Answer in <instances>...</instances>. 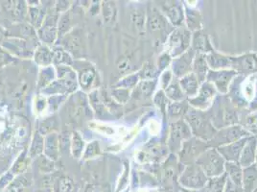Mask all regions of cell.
<instances>
[{"label": "cell", "instance_id": "obj_41", "mask_svg": "<svg viewBox=\"0 0 257 192\" xmlns=\"http://www.w3.org/2000/svg\"><path fill=\"white\" fill-rule=\"evenodd\" d=\"M172 63V57L168 52L161 54L158 60V69L159 71H165L166 67Z\"/></svg>", "mask_w": 257, "mask_h": 192}, {"label": "cell", "instance_id": "obj_17", "mask_svg": "<svg viewBox=\"0 0 257 192\" xmlns=\"http://www.w3.org/2000/svg\"><path fill=\"white\" fill-rule=\"evenodd\" d=\"M257 154V138L255 136L249 137L246 140V144L242 150L239 163L240 165L245 168L247 166H250L255 163Z\"/></svg>", "mask_w": 257, "mask_h": 192}, {"label": "cell", "instance_id": "obj_51", "mask_svg": "<svg viewBox=\"0 0 257 192\" xmlns=\"http://www.w3.org/2000/svg\"><path fill=\"white\" fill-rule=\"evenodd\" d=\"M86 192H102V190H101L100 187H98L96 185H91L87 188Z\"/></svg>", "mask_w": 257, "mask_h": 192}, {"label": "cell", "instance_id": "obj_47", "mask_svg": "<svg viewBox=\"0 0 257 192\" xmlns=\"http://www.w3.org/2000/svg\"><path fill=\"white\" fill-rule=\"evenodd\" d=\"M99 154V144L97 141H93L91 144L88 145L87 149L86 150V153H85V158H91V157H94Z\"/></svg>", "mask_w": 257, "mask_h": 192}, {"label": "cell", "instance_id": "obj_25", "mask_svg": "<svg viewBox=\"0 0 257 192\" xmlns=\"http://www.w3.org/2000/svg\"><path fill=\"white\" fill-rule=\"evenodd\" d=\"M225 172L230 181L239 186H242L243 167L240 165L239 162L225 161Z\"/></svg>", "mask_w": 257, "mask_h": 192}, {"label": "cell", "instance_id": "obj_34", "mask_svg": "<svg viewBox=\"0 0 257 192\" xmlns=\"http://www.w3.org/2000/svg\"><path fill=\"white\" fill-rule=\"evenodd\" d=\"M13 27H14V29H17V32H12V34L20 35L22 40H26L27 42L29 41V43H31L33 39L36 38V33L34 31L32 26H30V25L18 24Z\"/></svg>", "mask_w": 257, "mask_h": 192}, {"label": "cell", "instance_id": "obj_4", "mask_svg": "<svg viewBox=\"0 0 257 192\" xmlns=\"http://www.w3.org/2000/svg\"><path fill=\"white\" fill-rule=\"evenodd\" d=\"M208 178L196 163L184 165L179 176V182L182 187L191 190H200L205 187Z\"/></svg>", "mask_w": 257, "mask_h": 192}, {"label": "cell", "instance_id": "obj_44", "mask_svg": "<svg viewBox=\"0 0 257 192\" xmlns=\"http://www.w3.org/2000/svg\"><path fill=\"white\" fill-rule=\"evenodd\" d=\"M72 189H73V182L69 178L63 177L59 181V192H71Z\"/></svg>", "mask_w": 257, "mask_h": 192}, {"label": "cell", "instance_id": "obj_53", "mask_svg": "<svg viewBox=\"0 0 257 192\" xmlns=\"http://www.w3.org/2000/svg\"><path fill=\"white\" fill-rule=\"evenodd\" d=\"M255 164L257 165V154H256V160H255Z\"/></svg>", "mask_w": 257, "mask_h": 192}, {"label": "cell", "instance_id": "obj_8", "mask_svg": "<svg viewBox=\"0 0 257 192\" xmlns=\"http://www.w3.org/2000/svg\"><path fill=\"white\" fill-rule=\"evenodd\" d=\"M209 148L206 141L202 139L191 137L182 143V148L179 152V160L182 165H187L195 163L196 160L204 153L205 150Z\"/></svg>", "mask_w": 257, "mask_h": 192}, {"label": "cell", "instance_id": "obj_14", "mask_svg": "<svg viewBox=\"0 0 257 192\" xmlns=\"http://www.w3.org/2000/svg\"><path fill=\"white\" fill-rule=\"evenodd\" d=\"M57 25L59 24L58 17L56 15L51 14L45 18L42 27L39 29V36L43 43L50 45L55 42L58 34Z\"/></svg>", "mask_w": 257, "mask_h": 192}, {"label": "cell", "instance_id": "obj_50", "mask_svg": "<svg viewBox=\"0 0 257 192\" xmlns=\"http://www.w3.org/2000/svg\"><path fill=\"white\" fill-rule=\"evenodd\" d=\"M8 192H22V186L20 183H15L9 187Z\"/></svg>", "mask_w": 257, "mask_h": 192}, {"label": "cell", "instance_id": "obj_24", "mask_svg": "<svg viewBox=\"0 0 257 192\" xmlns=\"http://www.w3.org/2000/svg\"><path fill=\"white\" fill-rule=\"evenodd\" d=\"M208 71H209V66L206 62L205 55L196 54L193 62L192 73L197 77L201 85L205 82Z\"/></svg>", "mask_w": 257, "mask_h": 192}, {"label": "cell", "instance_id": "obj_20", "mask_svg": "<svg viewBox=\"0 0 257 192\" xmlns=\"http://www.w3.org/2000/svg\"><path fill=\"white\" fill-rule=\"evenodd\" d=\"M179 84L181 85V88L183 93L187 97V99L197 95L201 86L197 77L193 74L192 72L179 79Z\"/></svg>", "mask_w": 257, "mask_h": 192}, {"label": "cell", "instance_id": "obj_33", "mask_svg": "<svg viewBox=\"0 0 257 192\" xmlns=\"http://www.w3.org/2000/svg\"><path fill=\"white\" fill-rule=\"evenodd\" d=\"M44 12L38 7H29L28 9V18L35 28H41L44 22Z\"/></svg>", "mask_w": 257, "mask_h": 192}, {"label": "cell", "instance_id": "obj_2", "mask_svg": "<svg viewBox=\"0 0 257 192\" xmlns=\"http://www.w3.org/2000/svg\"><path fill=\"white\" fill-rule=\"evenodd\" d=\"M195 163L209 178L218 177L225 173V160L216 148L209 147L196 160Z\"/></svg>", "mask_w": 257, "mask_h": 192}, {"label": "cell", "instance_id": "obj_52", "mask_svg": "<svg viewBox=\"0 0 257 192\" xmlns=\"http://www.w3.org/2000/svg\"><path fill=\"white\" fill-rule=\"evenodd\" d=\"M4 32H3V30H2V28L0 27V42H2L3 41V38H4Z\"/></svg>", "mask_w": 257, "mask_h": 192}, {"label": "cell", "instance_id": "obj_26", "mask_svg": "<svg viewBox=\"0 0 257 192\" xmlns=\"http://www.w3.org/2000/svg\"><path fill=\"white\" fill-rule=\"evenodd\" d=\"M60 139L56 134H49L44 139V151L48 159L57 160L59 155Z\"/></svg>", "mask_w": 257, "mask_h": 192}, {"label": "cell", "instance_id": "obj_31", "mask_svg": "<svg viewBox=\"0 0 257 192\" xmlns=\"http://www.w3.org/2000/svg\"><path fill=\"white\" fill-rule=\"evenodd\" d=\"M65 43H65L66 48H68L70 51H72L76 55L83 52V50H82L83 49V39L79 33L68 34L66 36Z\"/></svg>", "mask_w": 257, "mask_h": 192}, {"label": "cell", "instance_id": "obj_1", "mask_svg": "<svg viewBox=\"0 0 257 192\" xmlns=\"http://www.w3.org/2000/svg\"><path fill=\"white\" fill-rule=\"evenodd\" d=\"M184 120L190 127L192 136L206 142L212 139L218 131L215 128L209 114L205 113V111L190 107L184 117Z\"/></svg>", "mask_w": 257, "mask_h": 192}, {"label": "cell", "instance_id": "obj_21", "mask_svg": "<svg viewBox=\"0 0 257 192\" xmlns=\"http://www.w3.org/2000/svg\"><path fill=\"white\" fill-rule=\"evenodd\" d=\"M189 108L190 106L187 100L181 102H169L166 110V117L171 122L183 119L185 115L187 114Z\"/></svg>", "mask_w": 257, "mask_h": 192}, {"label": "cell", "instance_id": "obj_38", "mask_svg": "<svg viewBox=\"0 0 257 192\" xmlns=\"http://www.w3.org/2000/svg\"><path fill=\"white\" fill-rule=\"evenodd\" d=\"M154 102H155V104H156L158 107L161 109V113L165 115L169 102H168L167 97L165 95L164 90L160 89V90L156 93V95L154 97Z\"/></svg>", "mask_w": 257, "mask_h": 192}, {"label": "cell", "instance_id": "obj_12", "mask_svg": "<svg viewBox=\"0 0 257 192\" xmlns=\"http://www.w3.org/2000/svg\"><path fill=\"white\" fill-rule=\"evenodd\" d=\"M196 52L190 47L186 52L172 60L171 67L173 75L177 79L192 72V65Z\"/></svg>", "mask_w": 257, "mask_h": 192}, {"label": "cell", "instance_id": "obj_11", "mask_svg": "<svg viewBox=\"0 0 257 192\" xmlns=\"http://www.w3.org/2000/svg\"><path fill=\"white\" fill-rule=\"evenodd\" d=\"M159 10L162 15L170 22L172 26L175 28L182 27L183 22H185L184 8L183 4L178 1H164L161 2Z\"/></svg>", "mask_w": 257, "mask_h": 192}, {"label": "cell", "instance_id": "obj_29", "mask_svg": "<svg viewBox=\"0 0 257 192\" xmlns=\"http://www.w3.org/2000/svg\"><path fill=\"white\" fill-rule=\"evenodd\" d=\"M34 58L37 64L42 66H47L53 62V52L46 45H40L36 49Z\"/></svg>", "mask_w": 257, "mask_h": 192}, {"label": "cell", "instance_id": "obj_28", "mask_svg": "<svg viewBox=\"0 0 257 192\" xmlns=\"http://www.w3.org/2000/svg\"><path fill=\"white\" fill-rule=\"evenodd\" d=\"M157 85V81L152 80H145L140 82L139 85L136 87L134 92V98L136 99H144L150 97Z\"/></svg>", "mask_w": 257, "mask_h": 192}, {"label": "cell", "instance_id": "obj_27", "mask_svg": "<svg viewBox=\"0 0 257 192\" xmlns=\"http://www.w3.org/2000/svg\"><path fill=\"white\" fill-rule=\"evenodd\" d=\"M164 92L167 99L172 102H181L187 100V97L183 93L181 85L179 84V80L177 78L173 79L171 84L167 86Z\"/></svg>", "mask_w": 257, "mask_h": 192}, {"label": "cell", "instance_id": "obj_40", "mask_svg": "<svg viewBox=\"0 0 257 192\" xmlns=\"http://www.w3.org/2000/svg\"><path fill=\"white\" fill-rule=\"evenodd\" d=\"M251 136H256L257 134V113H254L246 118L245 125L243 126Z\"/></svg>", "mask_w": 257, "mask_h": 192}, {"label": "cell", "instance_id": "obj_22", "mask_svg": "<svg viewBox=\"0 0 257 192\" xmlns=\"http://www.w3.org/2000/svg\"><path fill=\"white\" fill-rule=\"evenodd\" d=\"M184 17L186 22V28L190 32H196L202 30L203 26V18L200 11L189 8L186 5L184 6Z\"/></svg>", "mask_w": 257, "mask_h": 192}, {"label": "cell", "instance_id": "obj_16", "mask_svg": "<svg viewBox=\"0 0 257 192\" xmlns=\"http://www.w3.org/2000/svg\"><path fill=\"white\" fill-rule=\"evenodd\" d=\"M191 48L196 52V54H203V55H207L213 52L215 50L208 36L203 30L192 33Z\"/></svg>", "mask_w": 257, "mask_h": 192}, {"label": "cell", "instance_id": "obj_9", "mask_svg": "<svg viewBox=\"0 0 257 192\" xmlns=\"http://www.w3.org/2000/svg\"><path fill=\"white\" fill-rule=\"evenodd\" d=\"M216 93L217 90L214 85L205 81L200 86L198 94L195 97L187 99V101L190 107L200 111H206L212 106Z\"/></svg>", "mask_w": 257, "mask_h": 192}, {"label": "cell", "instance_id": "obj_32", "mask_svg": "<svg viewBox=\"0 0 257 192\" xmlns=\"http://www.w3.org/2000/svg\"><path fill=\"white\" fill-rule=\"evenodd\" d=\"M227 181V175L224 173L218 177L209 178L206 182L205 187L209 192H224L225 184Z\"/></svg>", "mask_w": 257, "mask_h": 192}, {"label": "cell", "instance_id": "obj_46", "mask_svg": "<svg viewBox=\"0 0 257 192\" xmlns=\"http://www.w3.org/2000/svg\"><path fill=\"white\" fill-rule=\"evenodd\" d=\"M15 61V58L8 51L0 48V66L11 64Z\"/></svg>", "mask_w": 257, "mask_h": 192}, {"label": "cell", "instance_id": "obj_10", "mask_svg": "<svg viewBox=\"0 0 257 192\" xmlns=\"http://www.w3.org/2000/svg\"><path fill=\"white\" fill-rule=\"evenodd\" d=\"M237 76V72L233 69H223V70H212L209 69L206 82L214 85L217 91L222 94H226L229 90L233 79Z\"/></svg>", "mask_w": 257, "mask_h": 192}, {"label": "cell", "instance_id": "obj_43", "mask_svg": "<svg viewBox=\"0 0 257 192\" xmlns=\"http://www.w3.org/2000/svg\"><path fill=\"white\" fill-rule=\"evenodd\" d=\"M53 76V71H52L50 68L43 70V71H42L41 77H40L39 85H40L41 87H43V86H45L47 84H49V83L52 81Z\"/></svg>", "mask_w": 257, "mask_h": 192}, {"label": "cell", "instance_id": "obj_48", "mask_svg": "<svg viewBox=\"0 0 257 192\" xmlns=\"http://www.w3.org/2000/svg\"><path fill=\"white\" fill-rule=\"evenodd\" d=\"M224 192H244L243 191V188L242 186H239L235 183H233L232 181H230L228 178H227V181H226V184H225V190Z\"/></svg>", "mask_w": 257, "mask_h": 192}, {"label": "cell", "instance_id": "obj_42", "mask_svg": "<svg viewBox=\"0 0 257 192\" xmlns=\"http://www.w3.org/2000/svg\"><path fill=\"white\" fill-rule=\"evenodd\" d=\"M172 81H173V73H172L171 70L167 69V70L163 71V73H161V80H160L161 89L165 90L167 88V86L171 84Z\"/></svg>", "mask_w": 257, "mask_h": 192}, {"label": "cell", "instance_id": "obj_15", "mask_svg": "<svg viewBox=\"0 0 257 192\" xmlns=\"http://www.w3.org/2000/svg\"><path fill=\"white\" fill-rule=\"evenodd\" d=\"M249 137L244 138V139H240L234 141L232 143H229L227 145H224L221 147H218L216 149L218 150V152L221 154V156L225 159V161L227 162H238L242 150L244 148L245 144H246V140Z\"/></svg>", "mask_w": 257, "mask_h": 192}, {"label": "cell", "instance_id": "obj_5", "mask_svg": "<svg viewBox=\"0 0 257 192\" xmlns=\"http://www.w3.org/2000/svg\"><path fill=\"white\" fill-rule=\"evenodd\" d=\"M192 33L186 27H177L167 39L168 53L172 58H177L191 47Z\"/></svg>", "mask_w": 257, "mask_h": 192}, {"label": "cell", "instance_id": "obj_23", "mask_svg": "<svg viewBox=\"0 0 257 192\" xmlns=\"http://www.w3.org/2000/svg\"><path fill=\"white\" fill-rule=\"evenodd\" d=\"M242 188L244 192H255L257 189V165L254 163L243 168Z\"/></svg>", "mask_w": 257, "mask_h": 192}, {"label": "cell", "instance_id": "obj_18", "mask_svg": "<svg viewBox=\"0 0 257 192\" xmlns=\"http://www.w3.org/2000/svg\"><path fill=\"white\" fill-rule=\"evenodd\" d=\"M205 59L209 66V69H212V70L231 69L232 56L219 53L214 50L213 52L205 55Z\"/></svg>", "mask_w": 257, "mask_h": 192}, {"label": "cell", "instance_id": "obj_13", "mask_svg": "<svg viewBox=\"0 0 257 192\" xmlns=\"http://www.w3.org/2000/svg\"><path fill=\"white\" fill-rule=\"evenodd\" d=\"M231 69L237 74L253 73L257 71V54L246 53L240 56H232Z\"/></svg>", "mask_w": 257, "mask_h": 192}, {"label": "cell", "instance_id": "obj_7", "mask_svg": "<svg viewBox=\"0 0 257 192\" xmlns=\"http://www.w3.org/2000/svg\"><path fill=\"white\" fill-rule=\"evenodd\" d=\"M191 137V130L184 118L171 122L168 138V148L174 155L179 154L182 148V143Z\"/></svg>", "mask_w": 257, "mask_h": 192}, {"label": "cell", "instance_id": "obj_54", "mask_svg": "<svg viewBox=\"0 0 257 192\" xmlns=\"http://www.w3.org/2000/svg\"><path fill=\"white\" fill-rule=\"evenodd\" d=\"M255 192H257V189H256V191H255Z\"/></svg>", "mask_w": 257, "mask_h": 192}, {"label": "cell", "instance_id": "obj_19", "mask_svg": "<svg viewBox=\"0 0 257 192\" xmlns=\"http://www.w3.org/2000/svg\"><path fill=\"white\" fill-rule=\"evenodd\" d=\"M29 42L24 41L22 39H7L4 41L3 45L5 46L6 50L9 51V53L15 54L19 57H28L32 55V51L30 49V46L28 44Z\"/></svg>", "mask_w": 257, "mask_h": 192}, {"label": "cell", "instance_id": "obj_35", "mask_svg": "<svg viewBox=\"0 0 257 192\" xmlns=\"http://www.w3.org/2000/svg\"><path fill=\"white\" fill-rule=\"evenodd\" d=\"M83 150H84V140L78 133L74 132L71 138V151L76 159H79L81 157Z\"/></svg>", "mask_w": 257, "mask_h": 192}, {"label": "cell", "instance_id": "obj_3", "mask_svg": "<svg viewBox=\"0 0 257 192\" xmlns=\"http://www.w3.org/2000/svg\"><path fill=\"white\" fill-rule=\"evenodd\" d=\"M247 137H251V135L243 126L235 124L219 129L207 144L209 147L218 148Z\"/></svg>", "mask_w": 257, "mask_h": 192}, {"label": "cell", "instance_id": "obj_6", "mask_svg": "<svg viewBox=\"0 0 257 192\" xmlns=\"http://www.w3.org/2000/svg\"><path fill=\"white\" fill-rule=\"evenodd\" d=\"M147 28L155 36L161 39L162 43L168 39L170 34L175 29L171 23L162 15L159 8H151L147 15Z\"/></svg>", "mask_w": 257, "mask_h": 192}, {"label": "cell", "instance_id": "obj_37", "mask_svg": "<svg viewBox=\"0 0 257 192\" xmlns=\"http://www.w3.org/2000/svg\"><path fill=\"white\" fill-rule=\"evenodd\" d=\"M43 149H44V138H43L39 133H37L33 140L32 146L30 150L31 157L34 158L35 156L40 155Z\"/></svg>", "mask_w": 257, "mask_h": 192}, {"label": "cell", "instance_id": "obj_49", "mask_svg": "<svg viewBox=\"0 0 257 192\" xmlns=\"http://www.w3.org/2000/svg\"><path fill=\"white\" fill-rule=\"evenodd\" d=\"M59 4H57V8H56V10L57 12H65L67 9H68V7L70 6V2H67V1H60V2H58Z\"/></svg>", "mask_w": 257, "mask_h": 192}, {"label": "cell", "instance_id": "obj_45", "mask_svg": "<svg viewBox=\"0 0 257 192\" xmlns=\"http://www.w3.org/2000/svg\"><path fill=\"white\" fill-rule=\"evenodd\" d=\"M113 96L119 103H126L130 96V90L125 88H118L113 91Z\"/></svg>", "mask_w": 257, "mask_h": 192}, {"label": "cell", "instance_id": "obj_36", "mask_svg": "<svg viewBox=\"0 0 257 192\" xmlns=\"http://www.w3.org/2000/svg\"><path fill=\"white\" fill-rule=\"evenodd\" d=\"M53 61L57 64H64L65 65H69L72 64L71 57L63 48H56L53 52Z\"/></svg>", "mask_w": 257, "mask_h": 192}, {"label": "cell", "instance_id": "obj_30", "mask_svg": "<svg viewBox=\"0 0 257 192\" xmlns=\"http://www.w3.org/2000/svg\"><path fill=\"white\" fill-rule=\"evenodd\" d=\"M95 77H96V73H95V70L93 69V67H91V66L84 67L83 69L80 70L79 82L83 88L88 89L93 85Z\"/></svg>", "mask_w": 257, "mask_h": 192}, {"label": "cell", "instance_id": "obj_39", "mask_svg": "<svg viewBox=\"0 0 257 192\" xmlns=\"http://www.w3.org/2000/svg\"><path fill=\"white\" fill-rule=\"evenodd\" d=\"M140 79V74L130 75V76H127L126 78H124L123 80H120V82H118L116 85L119 86V88L128 89V88L134 87L135 85H137Z\"/></svg>", "mask_w": 257, "mask_h": 192}]
</instances>
